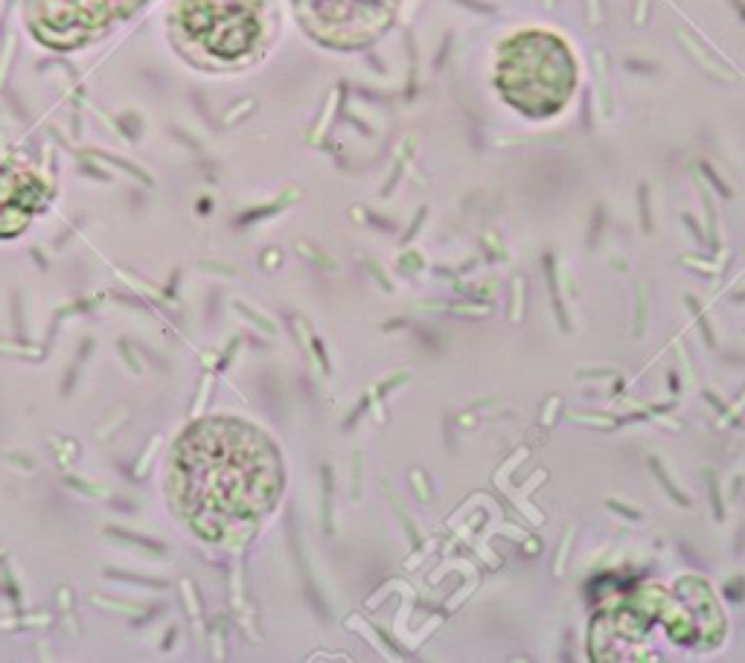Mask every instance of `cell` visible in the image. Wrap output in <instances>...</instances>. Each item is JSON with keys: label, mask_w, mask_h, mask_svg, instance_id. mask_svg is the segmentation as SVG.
Listing matches in <instances>:
<instances>
[{"label": "cell", "mask_w": 745, "mask_h": 663, "mask_svg": "<svg viewBox=\"0 0 745 663\" xmlns=\"http://www.w3.org/2000/svg\"><path fill=\"white\" fill-rule=\"evenodd\" d=\"M163 486L172 512L195 538L236 547L277 510L286 489L283 454L253 422L204 416L172 442Z\"/></svg>", "instance_id": "1"}, {"label": "cell", "mask_w": 745, "mask_h": 663, "mask_svg": "<svg viewBox=\"0 0 745 663\" xmlns=\"http://www.w3.org/2000/svg\"><path fill=\"white\" fill-rule=\"evenodd\" d=\"M655 629L678 649H716L725 637V614L711 585L699 576H681L670 588L646 582L600 608L591 620V655L638 660Z\"/></svg>", "instance_id": "2"}, {"label": "cell", "mask_w": 745, "mask_h": 663, "mask_svg": "<svg viewBox=\"0 0 745 663\" xmlns=\"http://www.w3.org/2000/svg\"><path fill=\"white\" fill-rule=\"evenodd\" d=\"M577 82V55L556 32L521 29L498 47L495 88L501 100L527 120H551L565 111Z\"/></svg>", "instance_id": "3"}, {"label": "cell", "mask_w": 745, "mask_h": 663, "mask_svg": "<svg viewBox=\"0 0 745 663\" xmlns=\"http://www.w3.org/2000/svg\"><path fill=\"white\" fill-rule=\"evenodd\" d=\"M169 29L195 62L245 64L268 41L271 0H172Z\"/></svg>", "instance_id": "4"}, {"label": "cell", "mask_w": 745, "mask_h": 663, "mask_svg": "<svg viewBox=\"0 0 745 663\" xmlns=\"http://www.w3.org/2000/svg\"><path fill=\"white\" fill-rule=\"evenodd\" d=\"M146 0H27V27L53 50H76L100 41Z\"/></svg>", "instance_id": "5"}, {"label": "cell", "mask_w": 745, "mask_h": 663, "mask_svg": "<svg viewBox=\"0 0 745 663\" xmlns=\"http://www.w3.org/2000/svg\"><path fill=\"white\" fill-rule=\"evenodd\" d=\"M300 27L335 50H358L390 27L396 0H291Z\"/></svg>", "instance_id": "6"}, {"label": "cell", "mask_w": 745, "mask_h": 663, "mask_svg": "<svg viewBox=\"0 0 745 663\" xmlns=\"http://www.w3.org/2000/svg\"><path fill=\"white\" fill-rule=\"evenodd\" d=\"M50 204V184L21 154L0 149V239H15Z\"/></svg>", "instance_id": "7"}]
</instances>
